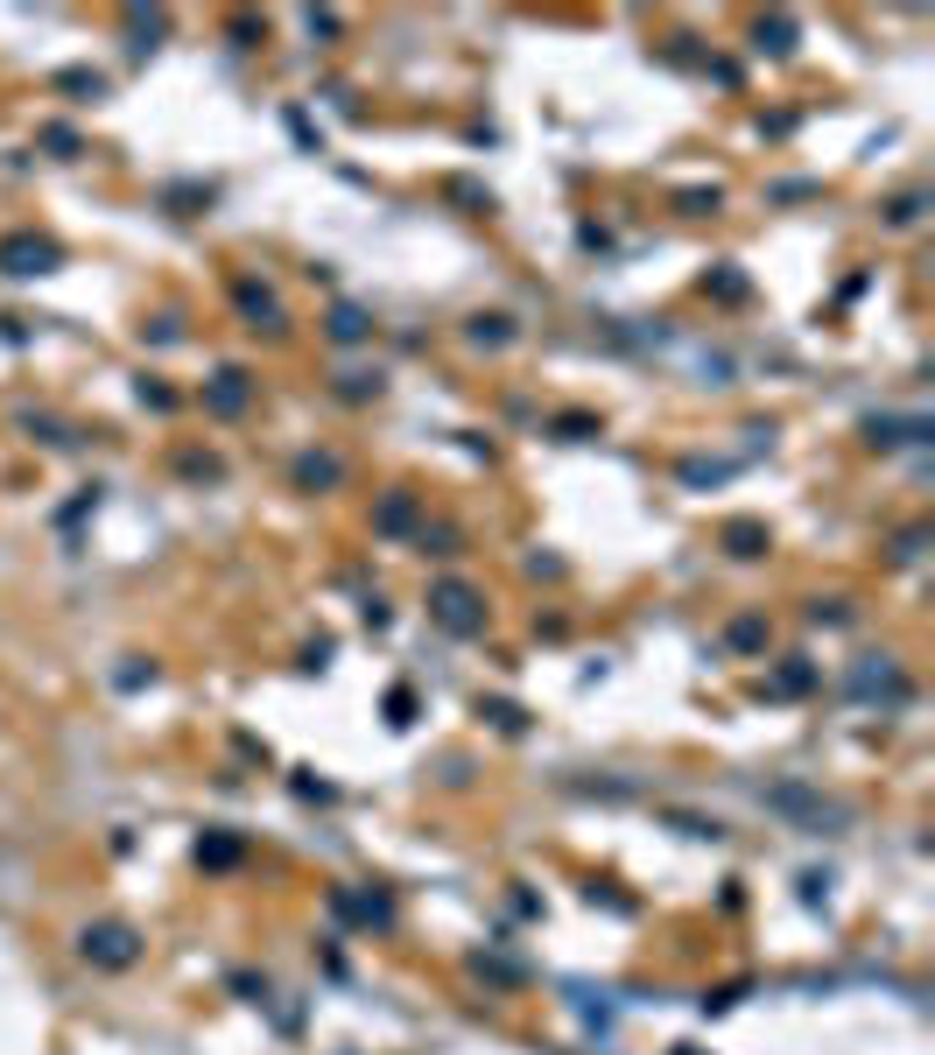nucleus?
I'll return each mask as SVG.
<instances>
[{
    "instance_id": "f257e3e1",
    "label": "nucleus",
    "mask_w": 935,
    "mask_h": 1055,
    "mask_svg": "<svg viewBox=\"0 0 935 1055\" xmlns=\"http://www.w3.org/2000/svg\"><path fill=\"white\" fill-rule=\"evenodd\" d=\"M85 957H99V964H134V929H127V922L85 929Z\"/></svg>"
},
{
    "instance_id": "f03ea898",
    "label": "nucleus",
    "mask_w": 935,
    "mask_h": 1055,
    "mask_svg": "<svg viewBox=\"0 0 935 1055\" xmlns=\"http://www.w3.org/2000/svg\"><path fill=\"white\" fill-rule=\"evenodd\" d=\"M437 619H443L451 633H471V627H479V599H471L465 585H443V591H437Z\"/></svg>"
},
{
    "instance_id": "7ed1b4c3",
    "label": "nucleus",
    "mask_w": 935,
    "mask_h": 1055,
    "mask_svg": "<svg viewBox=\"0 0 935 1055\" xmlns=\"http://www.w3.org/2000/svg\"><path fill=\"white\" fill-rule=\"evenodd\" d=\"M0 261H8L14 275H50L56 247H50V240H8V247H0Z\"/></svg>"
}]
</instances>
